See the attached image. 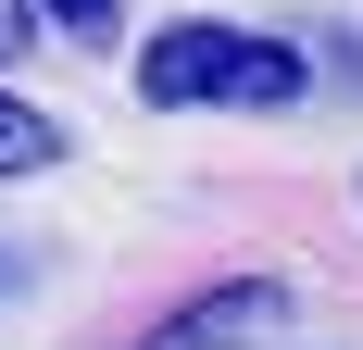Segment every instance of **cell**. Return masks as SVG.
<instances>
[{
    "label": "cell",
    "instance_id": "cell-1",
    "mask_svg": "<svg viewBox=\"0 0 363 350\" xmlns=\"http://www.w3.org/2000/svg\"><path fill=\"white\" fill-rule=\"evenodd\" d=\"M313 88L289 38H251V26H163L138 50V101L150 113H289Z\"/></svg>",
    "mask_w": 363,
    "mask_h": 350
},
{
    "label": "cell",
    "instance_id": "cell-2",
    "mask_svg": "<svg viewBox=\"0 0 363 350\" xmlns=\"http://www.w3.org/2000/svg\"><path fill=\"white\" fill-rule=\"evenodd\" d=\"M276 325H289V276H225V288H201V300H176L138 350H263Z\"/></svg>",
    "mask_w": 363,
    "mask_h": 350
},
{
    "label": "cell",
    "instance_id": "cell-3",
    "mask_svg": "<svg viewBox=\"0 0 363 350\" xmlns=\"http://www.w3.org/2000/svg\"><path fill=\"white\" fill-rule=\"evenodd\" d=\"M50 163H63V113H38V101L0 88V175H50Z\"/></svg>",
    "mask_w": 363,
    "mask_h": 350
},
{
    "label": "cell",
    "instance_id": "cell-4",
    "mask_svg": "<svg viewBox=\"0 0 363 350\" xmlns=\"http://www.w3.org/2000/svg\"><path fill=\"white\" fill-rule=\"evenodd\" d=\"M26 13H38V38H63V50H113V26H125L113 0H26Z\"/></svg>",
    "mask_w": 363,
    "mask_h": 350
},
{
    "label": "cell",
    "instance_id": "cell-5",
    "mask_svg": "<svg viewBox=\"0 0 363 350\" xmlns=\"http://www.w3.org/2000/svg\"><path fill=\"white\" fill-rule=\"evenodd\" d=\"M26 38H38V13H26V0H0V63H13Z\"/></svg>",
    "mask_w": 363,
    "mask_h": 350
},
{
    "label": "cell",
    "instance_id": "cell-6",
    "mask_svg": "<svg viewBox=\"0 0 363 350\" xmlns=\"http://www.w3.org/2000/svg\"><path fill=\"white\" fill-rule=\"evenodd\" d=\"M0 288H13V250H0Z\"/></svg>",
    "mask_w": 363,
    "mask_h": 350
}]
</instances>
